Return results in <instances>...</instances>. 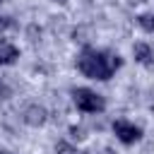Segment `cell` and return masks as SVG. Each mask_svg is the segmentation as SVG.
<instances>
[{
  "label": "cell",
  "instance_id": "cell-13",
  "mask_svg": "<svg viewBox=\"0 0 154 154\" xmlns=\"http://www.w3.org/2000/svg\"><path fill=\"white\" fill-rule=\"evenodd\" d=\"M0 2H2V0H0Z\"/></svg>",
  "mask_w": 154,
  "mask_h": 154
},
{
  "label": "cell",
  "instance_id": "cell-4",
  "mask_svg": "<svg viewBox=\"0 0 154 154\" xmlns=\"http://www.w3.org/2000/svg\"><path fill=\"white\" fill-rule=\"evenodd\" d=\"M46 118H48V113H46V108H43V106H38V103L26 106V111H24V123H26V125H31V128L43 125V123H46Z\"/></svg>",
  "mask_w": 154,
  "mask_h": 154
},
{
  "label": "cell",
  "instance_id": "cell-3",
  "mask_svg": "<svg viewBox=\"0 0 154 154\" xmlns=\"http://www.w3.org/2000/svg\"><path fill=\"white\" fill-rule=\"evenodd\" d=\"M113 132H116L118 140L125 142V144H132V142H137V140L142 137V130H140L137 125L128 123V120H116V123H113Z\"/></svg>",
  "mask_w": 154,
  "mask_h": 154
},
{
  "label": "cell",
  "instance_id": "cell-5",
  "mask_svg": "<svg viewBox=\"0 0 154 154\" xmlns=\"http://www.w3.org/2000/svg\"><path fill=\"white\" fill-rule=\"evenodd\" d=\"M17 55H19V51H17L10 41H0V65H10V63H14Z\"/></svg>",
  "mask_w": 154,
  "mask_h": 154
},
{
  "label": "cell",
  "instance_id": "cell-9",
  "mask_svg": "<svg viewBox=\"0 0 154 154\" xmlns=\"http://www.w3.org/2000/svg\"><path fill=\"white\" fill-rule=\"evenodd\" d=\"M14 26V22L10 19V17H0V31H5V29H12Z\"/></svg>",
  "mask_w": 154,
  "mask_h": 154
},
{
  "label": "cell",
  "instance_id": "cell-11",
  "mask_svg": "<svg viewBox=\"0 0 154 154\" xmlns=\"http://www.w3.org/2000/svg\"><path fill=\"white\" fill-rule=\"evenodd\" d=\"M0 154H10V152H2V149H0Z\"/></svg>",
  "mask_w": 154,
  "mask_h": 154
},
{
  "label": "cell",
  "instance_id": "cell-10",
  "mask_svg": "<svg viewBox=\"0 0 154 154\" xmlns=\"http://www.w3.org/2000/svg\"><path fill=\"white\" fill-rule=\"evenodd\" d=\"M53 2H60V5H63V2H67V0H53Z\"/></svg>",
  "mask_w": 154,
  "mask_h": 154
},
{
  "label": "cell",
  "instance_id": "cell-6",
  "mask_svg": "<svg viewBox=\"0 0 154 154\" xmlns=\"http://www.w3.org/2000/svg\"><path fill=\"white\" fill-rule=\"evenodd\" d=\"M132 55H135V60L142 63V65H149V63H152V48H149L147 43H135V46H132Z\"/></svg>",
  "mask_w": 154,
  "mask_h": 154
},
{
  "label": "cell",
  "instance_id": "cell-7",
  "mask_svg": "<svg viewBox=\"0 0 154 154\" xmlns=\"http://www.w3.org/2000/svg\"><path fill=\"white\" fill-rule=\"evenodd\" d=\"M137 24H140L144 31H154V14H140V17H137Z\"/></svg>",
  "mask_w": 154,
  "mask_h": 154
},
{
  "label": "cell",
  "instance_id": "cell-1",
  "mask_svg": "<svg viewBox=\"0 0 154 154\" xmlns=\"http://www.w3.org/2000/svg\"><path fill=\"white\" fill-rule=\"evenodd\" d=\"M120 55L118 53H101L94 48H84L82 55L77 58V67L82 75L91 79H108L118 67H120Z\"/></svg>",
  "mask_w": 154,
  "mask_h": 154
},
{
  "label": "cell",
  "instance_id": "cell-2",
  "mask_svg": "<svg viewBox=\"0 0 154 154\" xmlns=\"http://www.w3.org/2000/svg\"><path fill=\"white\" fill-rule=\"evenodd\" d=\"M72 101H75V106H77L79 111H84V113H99V111H103V106H106V101H103L96 91L84 89V87L72 89Z\"/></svg>",
  "mask_w": 154,
  "mask_h": 154
},
{
  "label": "cell",
  "instance_id": "cell-8",
  "mask_svg": "<svg viewBox=\"0 0 154 154\" xmlns=\"http://www.w3.org/2000/svg\"><path fill=\"white\" fill-rule=\"evenodd\" d=\"M55 154H79V152H77L75 147H70L67 142H60V144L55 147Z\"/></svg>",
  "mask_w": 154,
  "mask_h": 154
},
{
  "label": "cell",
  "instance_id": "cell-12",
  "mask_svg": "<svg viewBox=\"0 0 154 154\" xmlns=\"http://www.w3.org/2000/svg\"><path fill=\"white\" fill-rule=\"evenodd\" d=\"M0 91H2V84H0Z\"/></svg>",
  "mask_w": 154,
  "mask_h": 154
}]
</instances>
